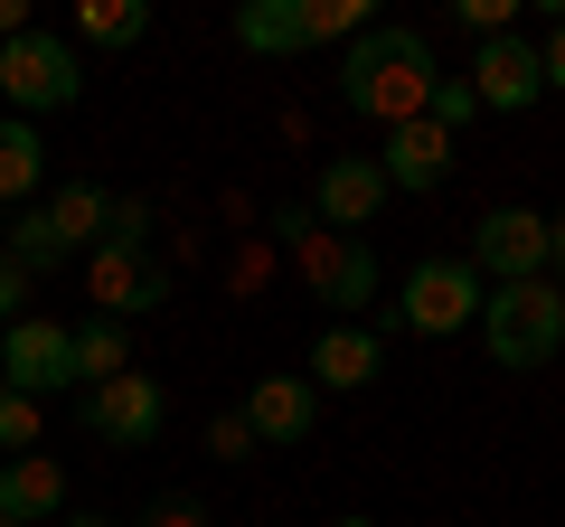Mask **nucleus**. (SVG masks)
<instances>
[{
	"mask_svg": "<svg viewBox=\"0 0 565 527\" xmlns=\"http://www.w3.org/2000/svg\"><path fill=\"white\" fill-rule=\"evenodd\" d=\"M292 264H302V283L321 292L330 311H367V302H377V255H367V236H330V226H311V236L292 245Z\"/></svg>",
	"mask_w": 565,
	"mask_h": 527,
	"instance_id": "obj_8",
	"label": "nucleus"
},
{
	"mask_svg": "<svg viewBox=\"0 0 565 527\" xmlns=\"http://www.w3.org/2000/svg\"><path fill=\"white\" fill-rule=\"evenodd\" d=\"M207 452H217V462H255V433H245V415H217V424H207Z\"/></svg>",
	"mask_w": 565,
	"mask_h": 527,
	"instance_id": "obj_26",
	"label": "nucleus"
},
{
	"mask_svg": "<svg viewBox=\"0 0 565 527\" xmlns=\"http://www.w3.org/2000/svg\"><path fill=\"white\" fill-rule=\"evenodd\" d=\"M236 415H245L255 443H311V424H321V386H311V377H255Z\"/></svg>",
	"mask_w": 565,
	"mask_h": 527,
	"instance_id": "obj_12",
	"label": "nucleus"
},
{
	"mask_svg": "<svg viewBox=\"0 0 565 527\" xmlns=\"http://www.w3.org/2000/svg\"><path fill=\"white\" fill-rule=\"evenodd\" d=\"M236 39L255 47V57H302V47H311V10H302V0H245Z\"/></svg>",
	"mask_w": 565,
	"mask_h": 527,
	"instance_id": "obj_16",
	"label": "nucleus"
},
{
	"mask_svg": "<svg viewBox=\"0 0 565 527\" xmlns=\"http://www.w3.org/2000/svg\"><path fill=\"white\" fill-rule=\"evenodd\" d=\"M0 386H20V396H57V386H76V330L66 321H10L0 330Z\"/></svg>",
	"mask_w": 565,
	"mask_h": 527,
	"instance_id": "obj_7",
	"label": "nucleus"
},
{
	"mask_svg": "<svg viewBox=\"0 0 565 527\" xmlns=\"http://www.w3.org/2000/svg\"><path fill=\"white\" fill-rule=\"evenodd\" d=\"M10 39H29V0H0V47Z\"/></svg>",
	"mask_w": 565,
	"mask_h": 527,
	"instance_id": "obj_32",
	"label": "nucleus"
},
{
	"mask_svg": "<svg viewBox=\"0 0 565 527\" xmlns=\"http://www.w3.org/2000/svg\"><path fill=\"white\" fill-rule=\"evenodd\" d=\"M0 95H10V114H66V104L85 95V57H76V39H10L0 47Z\"/></svg>",
	"mask_w": 565,
	"mask_h": 527,
	"instance_id": "obj_3",
	"label": "nucleus"
},
{
	"mask_svg": "<svg viewBox=\"0 0 565 527\" xmlns=\"http://www.w3.org/2000/svg\"><path fill=\"white\" fill-rule=\"evenodd\" d=\"M481 340L500 367H546L565 348V292L546 283V273H527V283H490L481 292Z\"/></svg>",
	"mask_w": 565,
	"mask_h": 527,
	"instance_id": "obj_2",
	"label": "nucleus"
},
{
	"mask_svg": "<svg viewBox=\"0 0 565 527\" xmlns=\"http://www.w3.org/2000/svg\"><path fill=\"white\" fill-rule=\"evenodd\" d=\"M66 508V471L47 452H20V462H0V527H47Z\"/></svg>",
	"mask_w": 565,
	"mask_h": 527,
	"instance_id": "obj_14",
	"label": "nucleus"
},
{
	"mask_svg": "<svg viewBox=\"0 0 565 527\" xmlns=\"http://www.w3.org/2000/svg\"><path fill=\"white\" fill-rule=\"evenodd\" d=\"M47 226L66 236V255H95L104 226H114V198H104L95 180H76V189H57V198H47Z\"/></svg>",
	"mask_w": 565,
	"mask_h": 527,
	"instance_id": "obj_17",
	"label": "nucleus"
},
{
	"mask_svg": "<svg viewBox=\"0 0 565 527\" xmlns=\"http://www.w3.org/2000/svg\"><path fill=\"white\" fill-rule=\"evenodd\" d=\"M29 273H20V264H10V255H0V330H10V321H29Z\"/></svg>",
	"mask_w": 565,
	"mask_h": 527,
	"instance_id": "obj_28",
	"label": "nucleus"
},
{
	"mask_svg": "<svg viewBox=\"0 0 565 527\" xmlns=\"http://www.w3.org/2000/svg\"><path fill=\"white\" fill-rule=\"evenodd\" d=\"M330 527H377V518H330Z\"/></svg>",
	"mask_w": 565,
	"mask_h": 527,
	"instance_id": "obj_33",
	"label": "nucleus"
},
{
	"mask_svg": "<svg viewBox=\"0 0 565 527\" xmlns=\"http://www.w3.org/2000/svg\"><path fill=\"white\" fill-rule=\"evenodd\" d=\"M151 10L141 0H76V47H141Z\"/></svg>",
	"mask_w": 565,
	"mask_h": 527,
	"instance_id": "obj_19",
	"label": "nucleus"
},
{
	"mask_svg": "<svg viewBox=\"0 0 565 527\" xmlns=\"http://www.w3.org/2000/svg\"><path fill=\"white\" fill-rule=\"evenodd\" d=\"M85 292H95V321H141V311L170 302V264L151 245H95L85 255Z\"/></svg>",
	"mask_w": 565,
	"mask_h": 527,
	"instance_id": "obj_6",
	"label": "nucleus"
},
{
	"mask_svg": "<svg viewBox=\"0 0 565 527\" xmlns=\"http://www.w3.org/2000/svg\"><path fill=\"white\" fill-rule=\"evenodd\" d=\"M377 170H386V198H434V189L452 180V132H434V122H396V132H386V151H377Z\"/></svg>",
	"mask_w": 565,
	"mask_h": 527,
	"instance_id": "obj_13",
	"label": "nucleus"
},
{
	"mask_svg": "<svg viewBox=\"0 0 565 527\" xmlns=\"http://www.w3.org/2000/svg\"><path fill=\"white\" fill-rule=\"evenodd\" d=\"M161 424H170V396H161V377L122 367V377L85 386V433H95V443H114V452H141V443H161Z\"/></svg>",
	"mask_w": 565,
	"mask_h": 527,
	"instance_id": "obj_5",
	"label": "nucleus"
},
{
	"mask_svg": "<svg viewBox=\"0 0 565 527\" xmlns=\"http://www.w3.org/2000/svg\"><path fill=\"white\" fill-rule=\"evenodd\" d=\"M471 104H481V114H527V104L546 95V66H537V39H519V29H509V39H481L471 47Z\"/></svg>",
	"mask_w": 565,
	"mask_h": 527,
	"instance_id": "obj_10",
	"label": "nucleus"
},
{
	"mask_svg": "<svg viewBox=\"0 0 565 527\" xmlns=\"http://www.w3.org/2000/svg\"><path fill=\"white\" fill-rule=\"evenodd\" d=\"M104 245H151V207H141V198H114V226H104Z\"/></svg>",
	"mask_w": 565,
	"mask_h": 527,
	"instance_id": "obj_27",
	"label": "nucleus"
},
{
	"mask_svg": "<svg viewBox=\"0 0 565 527\" xmlns=\"http://www.w3.org/2000/svg\"><path fill=\"white\" fill-rule=\"evenodd\" d=\"M471 114H481V104H471V85H462V76H434L424 122H434V132H471Z\"/></svg>",
	"mask_w": 565,
	"mask_h": 527,
	"instance_id": "obj_23",
	"label": "nucleus"
},
{
	"mask_svg": "<svg viewBox=\"0 0 565 527\" xmlns=\"http://www.w3.org/2000/svg\"><path fill=\"white\" fill-rule=\"evenodd\" d=\"M537 66H546V95H565V20L537 39Z\"/></svg>",
	"mask_w": 565,
	"mask_h": 527,
	"instance_id": "obj_29",
	"label": "nucleus"
},
{
	"mask_svg": "<svg viewBox=\"0 0 565 527\" xmlns=\"http://www.w3.org/2000/svg\"><path fill=\"white\" fill-rule=\"evenodd\" d=\"M471 311H481V273L462 255H424L396 283V330H415V340H452V330H471Z\"/></svg>",
	"mask_w": 565,
	"mask_h": 527,
	"instance_id": "obj_4",
	"label": "nucleus"
},
{
	"mask_svg": "<svg viewBox=\"0 0 565 527\" xmlns=\"http://www.w3.org/2000/svg\"><path fill=\"white\" fill-rule=\"evenodd\" d=\"M546 283L565 292V207H556V217H546Z\"/></svg>",
	"mask_w": 565,
	"mask_h": 527,
	"instance_id": "obj_30",
	"label": "nucleus"
},
{
	"mask_svg": "<svg viewBox=\"0 0 565 527\" xmlns=\"http://www.w3.org/2000/svg\"><path fill=\"white\" fill-rule=\"evenodd\" d=\"M377 207H386V170H377V151H340V161H321V198H311V217H321L330 236H359Z\"/></svg>",
	"mask_w": 565,
	"mask_h": 527,
	"instance_id": "obj_11",
	"label": "nucleus"
},
{
	"mask_svg": "<svg viewBox=\"0 0 565 527\" xmlns=\"http://www.w3.org/2000/svg\"><path fill=\"white\" fill-rule=\"evenodd\" d=\"M0 255L20 264L29 283H39V273H57V264H76V255H66V236L47 226V207H20V226H10V245H0Z\"/></svg>",
	"mask_w": 565,
	"mask_h": 527,
	"instance_id": "obj_21",
	"label": "nucleus"
},
{
	"mask_svg": "<svg viewBox=\"0 0 565 527\" xmlns=\"http://www.w3.org/2000/svg\"><path fill=\"white\" fill-rule=\"evenodd\" d=\"M66 527H104V518H66Z\"/></svg>",
	"mask_w": 565,
	"mask_h": 527,
	"instance_id": "obj_34",
	"label": "nucleus"
},
{
	"mask_svg": "<svg viewBox=\"0 0 565 527\" xmlns=\"http://www.w3.org/2000/svg\"><path fill=\"white\" fill-rule=\"evenodd\" d=\"M377 367H386V340L359 330V321H330L321 340H311V386H340V396H349V386H367Z\"/></svg>",
	"mask_w": 565,
	"mask_h": 527,
	"instance_id": "obj_15",
	"label": "nucleus"
},
{
	"mask_svg": "<svg viewBox=\"0 0 565 527\" xmlns=\"http://www.w3.org/2000/svg\"><path fill=\"white\" fill-rule=\"evenodd\" d=\"M434 76H444V66H434L424 29H405V20H367L359 39H349V57H340V104L396 132V122H415V114H424Z\"/></svg>",
	"mask_w": 565,
	"mask_h": 527,
	"instance_id": "obj_1",
	"label": "nucleus"
},
{
	"mask_svg": "<svg viewBox=\"0 0 565 527\" xmlns=\"http://www.w3.org/2000/svg\"><path fill=\"white\" fill-rule=\"evenodd\" d=\"M151 527H207V508L199 499H161V508H151Z\"/></svg>",
	"mask_w": 565,
	"mask_h": 527,
	"instance_id": "obj_31",
	"label": "nucleus"
},
{
	"mask_svg": "<svg viewBox=\"0 0 565 527\" xmlns=\"http://www.w3.org/2000/svg\"><path fill=\"white\" fill-rule=\"evenodd\" d=\"M452 20H462L471 39H509V20H519V0H452Z\"/></svg>",
	"mask_w": 565,
	"mask_h": 527,
	"instance_id": "obj_25",
	"label": "nucleus"
},
{
	"mask_svg": "<svg viewBox=\"0 0 565 527\" xmlns=\"http://www.w3.org/2000/svg\"><path fill=\"white\" fill-rule=\"evenodd\" d=\"M132 367V330L122 321H76V386H104Z\"/></svg>",
	"mask_w": 565,
	"mask_h": 527,
	"instance_id": "obj_20",
	"label": "nucleus"
},
{
	"mask_svg": "<svg viewBox=\"0 0 565 527\" xmlns=\"http://www.w3.org/2000/svg\"><path fill=\"white\" fill-rule=\"evenodd\" d=\"M0 452H10V462L39 452V396H20V386H0Z\"/></svg>",
	"mask_w": 565,
	"mask_h": 527,
	"instance_id": "obj_22",
	"label": "nucleus"
},
{
	"mask_svg": "<svg viewBox=\"0 0 565 527\" xmlns=\"http://www.w3.org/2000/svg\"><path fill=\"white\" fill-rule=\"evenodd\" d=\"M471 273L481 283H527V273H546V217L537 207H490L481 226H471Z\"/></svg>",
	"mask_w": 565,
	"mask_h": 527,
	"instance_id": "obj_9",
	"label": "nucleus"
},
{
	"mask_svg": "<svg viewBox=\"0 0 565 527\" xmlns=\"http://www.w3.org/2000/svg\"><path fill=\"white\" fill-rule=\"evenodd\" d=\"M302 10H311V47L321 39H359L367 29V0H302Z\"/></svg>",
	"mask_w": 565,
	"mask_h": 527,
	"instance_id": "obj_24",
	"label": "nucleus"
},
{
	"mask_svg": "<svg viewBox=\"0 0 565 527\" xmlns=\"http://www.w3.org/2000/svg\"><path fill=\"white\" fill-rule=\"evenodd\" d=\"M39 180H47V142L29 132L20 114H10V122H0V207H20Z\"/></svg>",
	"mask_w": 565,
	"mask_h": 527,
	"instance_id": "obj_18",
	"label": "nucleus"
}]
</instances>
